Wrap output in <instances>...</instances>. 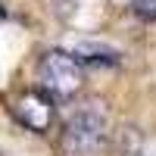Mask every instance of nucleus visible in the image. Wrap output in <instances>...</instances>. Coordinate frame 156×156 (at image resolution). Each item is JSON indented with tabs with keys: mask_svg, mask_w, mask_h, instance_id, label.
<instances>
[{
	"mask_svg": "<svg viewBox=\"0 0 156 156\" xmlns=\"http://www.w3.org/2000/svg\"><path fill=\"white\" fill-rule=\"evenodd\" d=\"M131 9H134L137 19L156 22V0H131Z\"/></svg>",
	"mask_w": 156,
	"mask_h": 156,
	"instance_id": "39448f33",
	"label": "nucleus"
},
{
	"mask_svg": "<svg viewBox=\"0 0 156 156\" xmlns=\"http://www.w3.org/2000/svg\"><path fill=\"white\" fill-rule=\"evenodd\" d=\"M106 140V119L97 109H81L62 125L59 147L66 156H94Z\"/></svg>",
	"mask_w": 156,
	"mask_h": 156,
	"instance_id": "f03ea898",
	"label": "nucleus"
},
{
	"mask_svg": "<svg viewBox=\"0 0 156 156\" xmlns=\"http://www.w3.org/2000/svg\"><path fill=\"white\" fill-rule=\"evenodd\" d=\"M12 112L22 125H28L31 131H47L53 122V100L44 90H28L12 103Z\"/></svg>",
	"mask_w": 156,
	"mask_h": 156,
	"instance_id": "7ed1b4c3",
	"label": "nucleus"
},
{
	"mask_svg": "<svg viewBox=\"0 0 156 156\" xmlns=\"http://www.w3.org/2000/svg\"><path fill=\"white\" fill-rule=\"evenodd\" d=\"M37 78H41L44 94L56 97V100H69L75 97L84 84V69L72 53L66 50H47L37 66Z\"/></svg>",
	"mask_w": 156,
	"mask_h": 156,
	"instance_id": "f257e3e1",
	"label": "nucleus"
},
{
	"mask_svg": "<svg viewBox=\"0 0 156 156\" xmlns=\"http://www.w3.org/2000/svg\"><path fill=\"white\" fill-rule=\"evenodd\" d=\"M78 62H103V66H115L119 62V53H115L112 47H103V44H78L75 53H72Z\"/></svg>",
	"mask_w": 156,
	"mask_h": 156,
	"instance_id": "20e7f679",
	"label": "nucleus"
}]
</instances>
